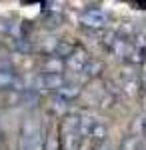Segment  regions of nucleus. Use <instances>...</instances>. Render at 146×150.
Returning a JSON list of instances; mask_svg holds the SVG:
<instances>
[{
	"label": "nucleus",
	"instance_id": "f257e3e1",
	"mask_svg": "<svg viewBox=\"0 0 146 150\" xmlns=\"http://www.w3.org/2000/svg\"><path fill=\"white\" fill-rule=\"evenodd\" d=\"M80 116L78 114H68L62 120L60 134H62V150H80L82 146V136L78 132Z\"/></svg>",
	"mask_w": 146,
	"mask_h": 150
},
{
	"label": "nucleus",
	"instance_id": "f03ea898",
	"mask_svg": "<svg viewBox=\"0 0 146 150\" xmlns=\"http://www.w3.org/2000/svg\"><path fill=\"white\" fill-rule=\"evenodd\" d=\"M20 150H38V126L32 118H26L20 130Z\"/></svg>",
	"mask_w": 146,
	"mask_h": 150
},
{
	"label": "nucleus",
	"instance_id": "7ed1b4c3",
	"mask_svg": "<svg viewBox=\"0 0 146 150\" xmlns=\"http://www.w3.org/2000/svg\"><path fill=\"white\" fill-rule=\"evenodd\" d=\"M66 82L62 78V74H48L40 72L36 78V90H44V92H58Z\"/></svg>",
	"mask_w": 146,
	"mask_h": 150
},
{
	"label": "nucleus",
	"instance_id": "20e7f679",
	"mask_svg": "<svg viewBox=\"0 0 146 150\" xmlns=\"http://www.w3.org/2000/svg\"><path fill=\"white\" fill-rule=\"evenodd\" d=\"M80 22L88 28H104L108 24V14L98 8H88L80 14Z\"/></svg>",
	"mask_w": 146,
	"mask_h": 150
},
{
	"label": "nucleus",
	"instance_id": "39448f33",
	"mask_svg": "<svg viewBox=\"0 0 146 150\" xmlns=\"http://www.w3.org/2000/svg\"><path fill=\"white\" fill-rule=\"evenodd\" d=\"M90 62V56L86 50H82V48H76L70 56L64 60V64H66L68 70H72V72H82V68L86 66Z\"/></svg>",
	"mask_w": 146,
	"mask_h": 150
},
{
	"label": "nucleus",
	"instance_id": "423d86ee",
	"mask_svg": "<svg viewBox=\"0 0 146 150\" xmlns=\"http://www.w3.org/2000/svg\"><path fill=\"white\" fill-rule=\"evenodd\" d=\"M54 96H56V100L58 102H62V104H70V102H74L76 98L80 96V88L76 86V84H64L58 92H54Z\"/></svg>",
	"mask_w": 146,
	"mask_h": 150
},
{
	"label": "nucleus",
	"instance_id": "0eeeda50",
	"mask_svg": "<svg viewBox=\"0 0 146 150\" xmlns=\"http://www.w3.org/2000/svg\"><path fill=\"white\" fill-rule=\"evenodd\" d=\"M74 50H76V46H74L70 40H58V44H56V48H54V54H52V56L60 58V60H66Z\"/></svg>",
	"mask_w": 146,
	"mask_h": 150
},
{
	"label": "nucleus",
	"instance_id": "6e6552de",
	"mask_svg": "<svg viewBox=\"0 0 146 150\" xmlns=\"http://www.w3.org/2000/svg\"><path fill=\"white\" fill-rule=\"evenodd\" d=\"M42 22H44L46 28H50V30H54L58 26H62L64 22V16L56 10H50V12H44V18H42Z\"/></svg>",
	"mask_w": 146,
	"mask_h": 150
},
{
	"label": "nucleus",
	"instance_id": "1a4fd4ad",
	"mask_svg": "<svg viewBox=\"0 0 146 150\" xmlns=\"http://www.w3.org/2000/svg\"><path fill=\"white\" fill-rule=\"evenodd\" d=\"M64 66H66L64 60H60L56 56H50V58H46V62H44V72H48V74H62Z\"/></svg>",
	"mask_w": 146,
	"mask_h": 150
},
{
	"label": "nucleus",
	"instance_id": "9d476101",
	"mask_svg": "<svg viewBox=\"0 0 146 150\" xmlns=\"http://www.w3.org/2000/svg\"><path fill=\"white\" fill-rule=\"evenodd\" d=\"M106 136H108V126H106L102 120H96L94 126H92V130H90L88 138L96 140V142H102V140H106Z\"/></svg>",
	"mask_w": 146,
	"mask_h": 150
},
{
	"label": "nucleus",
	"instance_id": "9b49d317",
	"mask_svg": "<svg viewBox=\"0 0 146 150\" xmlns=\"http://www.w3.org/2000/svg\"><path fill=\"white\" fill-rule=\"evenodd\" d=\"M100 72H102V62H100V60H92V58H90V62L82 68L80 74H82L84 78H88V80H90V78H96Z\"/></svg>",
	"mask_w": 146,
	"mask_h": 150
},
{
	"label": "nucleus",
	"instance_id": "f8f14e48",
	"mask_svg": "<svg viewBox=\"0 0 146 150\" xmlns=\"http://www.w3.org/2000/svg\"><path fill=\"white\" fill-rule=\"evenodd\" d=\"M20 92L22 90H4V92H0V102H4L2 106H18L20 104Z\"/></svg>",
	"mask_w": 146,
	"mask_h": 150
},
{
	"label": "nucleus",
	"instance_id": "ddd939ff",
	"mask_svg": "<svg viewBox=\"0 0 146 150\" xmlns=\"http://www.w3.org/2000/svg\"><path fill=\"white\" fill-rule=\"evenodd\" d=\"M122 150H144V146H142V142L136 136H128L122 144Z\"/></svg>",
	"mask_w": 146,
	"mask_h": 150
},
{
	"label": "nucleus",
	"instance_id": "4468645a",
	"mask_svg": "<svg viewBox=\"0 0 146 150\" xmlns=\"http://www.w3.org/2000/svg\"><path fill=\"white\" fill-rule=\"evenodd\" d=\"M138 126H140V134H142V136L146 138V116H142V118H140Z\"/></svg>",
	"mask_w": 146,
	"mask_h": 150
},
{
	"label": "nucleus",
	"instance_id": "2eb2a0df",
	"mask_svg": "<svg viewBox=\"0 0 146 150\" xmlns=\"http://www.w3.org/2000/svg\"><path fill=\"white\" fill-rule=\"evenodd\" d=\"M104 150H108V148H104Z\"/></svg>",
	"mask_w": 146,
	"mask_h": 150
},
{
	"label": "nucleus",
	"instance_id": "dca6fc26",
	"mask_svg": "<svg viewBox=\"0 0 146 150\" xmlns=\"http://www.w3.org/2000/svg\"><path fill=\"white\" fill-rule=\"evenodd\" d=\"M144 150H146V146H144Z\"/></svg>",
	"mask_w": 146,
	"mask_h": 150
},
{
	"label": "nucleus",
	"instance_id": "f3484780",
	"mask_svg": "<svg viewBox=\"0 0 146 150\" xmlns=\"http://www.w3.org/2000/svg\"><path fill=\"white\" fill-rule=\"evenodd\" d=\"M0 134H2V132H0Z\"/></svg>",
	"mask_w": 146,
	"mask_h": 150
}]
</instances>
